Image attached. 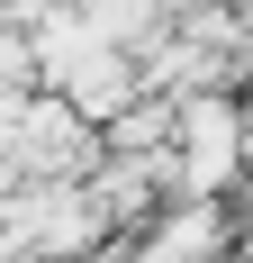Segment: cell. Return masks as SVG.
I'll use <instances>...</instances> for the list:
<instances>
[{
  "label": "cell",
  "instance_id": "cell-1",
  "mask_svg": "<svg viewBox=\"0 0 253 263\" xmlns=\"http://www.w3.org/2000/svg\"><path fill=\"white\" fill-rule=\"evenodd\" d=\"M163 173H172L181 200H226L235 173H244V109H235L226 91H181V100H172Z\"/></svg>",
  "mask_w": 253,
  "mask_h": 263
}]
</instances>
